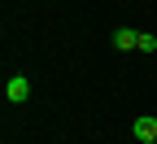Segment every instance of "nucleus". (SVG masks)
I'll use <instances>...</instances> for the list:
<instances>
[{
    "label": "nucleus",
    "mask_w": 157,
    "mask_h": 144,
    "mask_svg": "<svg viewBox=\"0 0 157 144\" xmlns=\"http://www.w3.org/2000/svg\"><path fill=\"white\" fill-rule=\"evenodd\" d=\"M135 44H140V31H131V26H118V31H113V48H118V53H127V48H135Z\"/></svg>",
    "instance_id": "3"
},
{
    "label": "nucleus",
    "mask_w": 157,
    "mask_h": 144,
    "mask_svg": "<svg viewBox=\"0 0 157 144\" xmlns=\"http://www.w3.org/2000/svg\"><path fill=\"white\" fill-rule=\"evenodd\" d=\"M140 53H157V35H148V31H140V44H135Z\"/></svg>",
    "instance_id": "4"
},
{
    "label": "nucleus",
    "mask_w": 157,
    "mask_h": 144,
    "mask_svg": "<svg viewBox=\"0 0 157 144\" xmlns=\"http://www.w3.org/2000/svg\"><path fill=\"white\" fill-rule=\"evenodd\" d=\"M131 131H135V140H140V144H153V140H157V118H153V114L135 118V122H131Z\"/></svg>",
    "instance_id": "2"
},
{
    "label": "nucleus",
    "mask_w": 157,
    "mask_h": 144,
    "mask_svg": "<svg viewBox=\"0 0 157 144\" xmlns=\"http://www.w3.org/2000/svg\"><path fill=\"white\" fill-rule=\"evenodd\" d=\"M5 100H9V105L31 100V79H26V74H9V83H5Z\"/></svg>",
    "instance_id": "1"
},
{
    "label": "nucleus",
    "mask_w": 157,
    "mask_h": 144,
    "mask_svg": "<svg viewBox=\"0 0 157 144\" xmlns=\"http://www.w3.org/2000/svg\"><path fill=\"white\" fill-rule=\"evenodd\" d=\"M153 144H157V140H153Z\"/></svg>",
    "instance_id": "5"
}]
</instances>
